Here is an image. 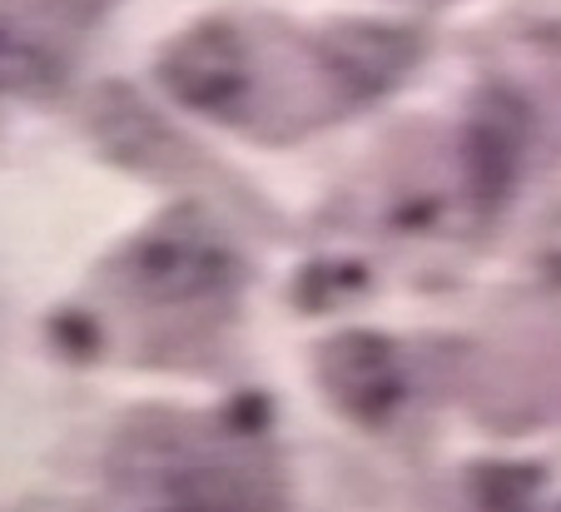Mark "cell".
Masks as SVG:
<instances>
[{
    "label": "cell",
    "mask_w": 561,
    "mask_h": 512,
    "mask_svg": "<svg viewBox=\"0 0 561 512\" xmlns=\"http://www.w3.org/2000/svg\"><path fill=\"white\" fill-rule=\"evenodd\" d=\"M417 60H423V35L392 21H348L318 41L323 76L353 100L388 95L413 76Z\"/></svg>",
    "instance_id": "obj_3"
},
{
    "label": "cell",
    "mask_w": 561,
    "mask_h": 512,
    "mask_svg": "<svg viewBox=\"0 0 561 512\" xmlns=\"http://www.w3.org/2000/svg\"><path fill=\"white\" fill-rule=\"evenodd\" d=\"M55 80H60V70L41 45L15 31H0V95H41Z\"/></svg>",
    "instance_id": "obj_6"
},
{
    "label": "cell",
    "mask_w": 561,
    "mask_h": 512,
    "mask_svg": "<svg viewBox=\"0 0 561 512\" xmlns=\"http://www.w3.org/2000/svg\"><path fill=\"white\" fill-rule=\"evenodd\" d=\"M318 378H323L333 403L348 418H358V423H388L392 408L403 403L408 394L398 349L382 333H368V329H348L323 343Z\"/></svg>",
    "instance_id": "obj_4"
},
{
    "label": "cell",
    "mask_w": 561,
    "mask_h": 512,
    "mask_svg": "<svg viewBox=\"0 0 561 512\" xmlns=\"http://www.w3.org/2000/svg\"><path fill=\"white\" fill-rule=\"evenodd\" d=\"M233 278V254L199 219H170L149 229L129 254V284L154 304H194Z\"/></svg>",
    "instance_id": "obj_2"
},
{
    "label": "cell",
    "mask_w": 561,
    "mask_h": 512,
    "mask_svg": "<svg viewBox=\"0 0 561 512\" xmlns=\"http://www.w3.org/2000/svg\"><path fill=\"white\" fill-rule=\"evenodd\" d=\"M159 86L194 115H233L254 90V65L233 25L199 21L164 45Z\"/></svg>",
    "instance_id": "obj_1"
},
{
    "label": "cell",
    "mask_w": 561,
    "mask_h": 512,
    "mask_svg": "<svg viewBox=\"0 0 561 512\" xmlns=\"http://www.w3.org/2000/svg\"><path fill=\"white\" fill-rule=\"evenodd\" d=\"M531 120L527 105L507 90H492L482 105L472 110V125H467V180L482 200H502L522 164V150H527Z\"/></svg>",
    "instance_id": "obj_5"
}]
</instances>
